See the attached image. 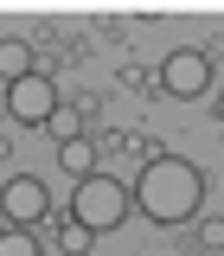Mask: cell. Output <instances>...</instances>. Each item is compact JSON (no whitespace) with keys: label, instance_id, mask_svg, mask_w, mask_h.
<instances>
[{"label":"cell","instance_id":"cell-1","mask_svg":"<svg viewBox=\"0 0 224 256\" xmlns=\"http://www.w3.org/2000/svg\"><path fill=\"white\" fill-rule=\"evenodd\" d=\"M128 205L148 224H192L205 212V173L180 154H160L141 166V180L128 186Z\"/></svg>","mask_w":224,"mask_h":256},{"label":"cell","instance_id":"cell-2","mask_svg":"<svg viewBox=\"0 0 224 256\" xmlns=\"http://www.w3.org/2000/svg\"><path fill=\"white\" fill-rule=\"evenodd\" d=\"M134 205H128V180H109V173H90V180H77L70 186V224H84L90 237L102 230H116Z\"/></svg>","mask_w":224,"mask_h":256},{"label":"cell","instance_id":"cell-3","mask_svg":"<svg viewBox=\"0 0 224 256\" xmlns=\"http://www.w3.org/2000/svg\"><path fill=\"white\" fill-rule=\"evenodd\" d=\"M45 218H52V186H45L38 173L0 180V224H13V230H45Z\"/></svg>","mask_w":224,"mask_h":256},{"label":"cell","instance_id":"cell-4","mask_svg":"<svg viewBox=\"0 0 224 256\" xmlns=\"http://www.w3.org/2000/svg\"><path fill=\"white\" fill-rule=\"evenodd\" d=\"M6 116L20 128H45L52 116H58V77L38 64L32 77H20V84H6Z\"/></svg>","mask_w":224,"mask_h":256},{"label":"cell","instance_id":"cell-5","mask_svg":"<svg viewBox=\"0 0 224 256\" xmlns=\"http://www.w3.org/2000/svg\"><path fill=\"white\" fill-rule=\"evenodd\" d=\"M160 96H180V102H198V96L212 90V58L198 52V45H180V52H166L160 58Z\"/></svg>","mask_w":224,"mask_h":256},{"label":"cell","instance_id":"cell-6","mask_svg":"<svg viewBox=\"0 0 224 256\" xmlns=\"http://www.w3.org/2000/svg\"><path fill=\"white\" fill-rule=\"evenodd\" d=\"M58 173H64V180H90V173H96V141H90V134L58 141Z\"/></svg>","mask_w":224,"mask_h":256},{"label":"cell","instance_id":"cell-7","mask_svg":"<svg viewBox=\"0 0 224 256\" xmlns=\"http://www.w3.org/2000/svg\"><path fill=\"white\" fill-rule=\"evenodd\" d=\"M38 70V52H32L26 38H0V84H20Z\"/></svg>","mask_w":224,"mask_h":256},{"label":"cell","instance_id":"cell-8","mask_svg":"<svg viewBox=\"0 0 224 256\" xmlns=\"http://www.w3.org/2000/svg\"><path fill=\"white\" fill-rule=\"evenodd\" d=\"M192 250H224V212H198L192 218Z\"/></svg>","mask_w":224,"mask_h":256},{"label":"cell","instance_id":"cell-9","mask_svg":"<svg viewBox=\"0 0 224 256\" xmlns=\"http://www.w3.org/2000/svg\"><path fill=\"white\" fill-rule=\"evenodd\" d=\"M45 224H52V218H45ZM52 230H58V250H64V256H90V250H96V237L84 230V224H70V218H58Z\"/></svg>","mask_w":224,"mask_h":256},{"label":"cell","instance_id":"cell-10","mask_svg":"<svg viewBox=\"0 0 224 256\" xmlns=\"http://www.w3.org/2000/svg\"><path fill=\"white\" fill-rule=\"evenodd\" d=\"M0 256H38V230H0Z\"/></svg>","mask_w":224,"mask_h":256},{"label":"cell","instance_id":"cell-11","mask_svg":"<svg viewBox=\"0 0 224 256\" xmlns=\"http://www.w3.org/2000/svg\"><path fill=\"white\" fill-rule=\"evenodd\" d=\"M84 116H90V109H64V102H58V116L45 122V134H58V141H70V134H90V128H77Z\"/></svg>","mask_w":224,"mask_h":256},{"label":"cell","instance_id":"cell-12","mask_svg":"<svg viewBox=\"0 0 224 256\" xmlns=\"http://www.w3.org/2000/svg\"><path fill=\"white\" fill-rule=\"evenodd\" d=\"M122 84H128L134 96H154V90H160V77L148 70V64H128V70H122Z\"/></svg>","mask_w":224,"mask_h":256},{"label":"cell","instance_id":"cell-13","mask_svg":"<svg viewBox=\"0 0 224 256\" xmlns=\"http://www.w3.org/2000/svg\"><path fill=\"white\" fill-rule=\"evenodd\" d=\"M212 109H218V128H224V90H218V102H212Z\"/></svg>","mask_w":224,"mask_h":256}]
</instances>
